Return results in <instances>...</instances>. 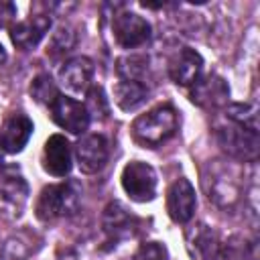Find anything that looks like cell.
Here are the masks:
<instances>
[{"mask_svg":"<svg viewBox=\"0 0 260 260\" xmlns=\"http://www.w3.org/2000/svg\"><path fill=\"white\" fill-rule=\"evenodd\" d=\"M179 128V116L173 106H158L142 116H138L132 124V136L142 146L154 148L175 136Z\"/></svg>","mask_w":260,"mask_h":260,"instance_id":"cell-1","label":"cell"},{"mask_svg":"<svg viewBox=\"0 0 260 260\" xmlns=\"http://www.w3.org/2000/svg\"><path fill=\"white\" fill-rule=\"evenodd\" d=\"M79 203H81V191L77 181L47 185L37 199V217L43 221L69 217L79 209Z\"/></svg>","mask_w":260,"mask_h":260,"instance_id":"cell-2","label":"cell"},{"mask_svg":"<svg viewBox=\"0 0 260 260\" xmlns=\"http://www.w3.org/2000/svg\"><path fill=\"white\" fill-rule=\"evenodd\" d=\"M203 187L207 191L209 201L217 205H234L240 195V183L234 171L219 160H213L207 165L203 173Z\"/></svg>","mask_w":260,"mask_h":260,"instance_id":"cell-3","label":"cell"},{"mask_svg":"<svg viewBox=\"0 0 260 260\" xmlns=\"http://www.w3.org/2000/svg\"><path fill=\"white\" fill-rule=\"evenodd\" d=\"M217 142L228 152V156L244 162H256L258 158V132H252L248 128H242L238 124L217 126Z\"/></svg>","mask_w":260,"mask_h":260,"instance_id":"cell-4","label":"cell"},{"mask_svg":"<svg viewBox=\"0 0 260 260\" xmlns=\"http://www.w3.org/2000/svg\"><path fill=\"white\" fill-rule=\"evenodd\" d=\"M156 171L142 160H132L122 171V187L130 195V199L138 203L152 201L156 195Z\"/></svg>","mask_w":260,"mask_h":260,"instance_id":"cell-5","label":"cell"},{"mask_svg":"<svg viewBox=\"0 0 260 260\" xmlns=\"http://www.w3.org/2000/svg\"><path fill=\"white\" fill-rule=\"evenodd\" d=\"M49 110H51L53 122L59 128H63V130H67L71 134L85 132L87 126H89V120H91L87 110H85V106L81 102L65 95V93H59L57 100L49 106Z\"/></svg>","mask_w":260,"mask_h":260,"instance_id":"cell-6","label":"cell"},{"mask_svg":"<svg viewBox=\"0 0 260 260\" xmlns=\"http://www.w3.org/2000/svg\"><path fill=\"white\" fill-rule=\"evenodd\" d=\"M114 39L124 49H136L150 39V24L136 12H120L112 20Z\"/></svg>","mask_w":260,"mask_h":260,"instance_id":"cell-7","label":"cell"},{"mask_svg":"<svg viewBox=\"0 0 260 260\" xmlns=\"http://www.w3.org/2000/svg\"><path fill=\"white\" fill-rule=\"evenodd\" d=\"M26 195L28 187L20 171L14 167H0V209L10 215H20Z\"/></svg>","mask_w":260,"mask_h":260,"instance_id":"cell-8","label":"cell"},{"mask_svg":"<svg viewBox=\"0 0 260 260\" xmlns=\"http://www.w3.org/2000/svg\"><path fill=\"white\" fill-rule=\"evenodd\" d=\"M110 156V144L102 134H85L75 144V158L81 173H98L106 167Z\"/></svg>","mask_w":260,"mask_h":260,"instance_id":"cell-9","label":"cell"},{"mask_svg":"<svg viewBox=\"0 0 260 260\" xmlns=\"http://www.w3.org/2000/svg\"><path fill=\"white\" fill-rule=\"evenodd\" d=\"M49 26H51L49 12H30V16L26 20H18V22L14 20L10 24V39L18 49L28 51L41 43V39L49 30Z\"/></svg>","mask_w":260,"mask_h":260,"instance_id":"cell-10","label":"cell"},{"mask_svg":"<svg viewBox=\"0 0 260 260\" xmlns=\"http://www.w3.org/2000/svg\"><path fill=\"white\" fill-rule=\"evenodd\" d=\"M195 205L197 199L193 185L185 177L177 179L167 191V211L171 219L177 223H187L195 213Z\"/></svg>","mask_w":260,"mask_h":260,"instance_id":"cell-11","label":"cell"},{"mask_svg":"<svg viewBox=\"0 0 260 260\" xmlns=\"http://www.w3.org/2000/svg\"><path fill=\"white\" fill-rule=\"evenodd\" d=\"M189 98L199 108H219L230 98V87L223 77L209 73L205 77H199L189 91Z\"/></svg>","mask_w":260,"mask_h":260,"instance_id":"cell-12","label":"cell"},{"mask_svg":"<svg viewBox=\"0 0 260 260\" xmlns=\"http://www.w3.org/2000/svg\"><path fill=\"white\" fill-rule=\"evenodd\" d=\"M30 134H32V120L22 112H14L4 120L0 128V146L4 152L16 154L26 146Z\"/></svg>","mask_w":260,"mask_h":260,"instance_id":"cell-13","label":"cell"},{"mask_svg":"<svg viewBox=\"0 0 260 260\" xmlns=\"http://www.w3.org/2000/svg\"><path fill=\"white\" fill-rule=\"evenodd\" d=\"M43 169L53 177H65L71 171V146L65 136L53 134L43 146Z\"/></svg>","mask_w":260,"mask_h":260,"instance_id":"cell-14","label":"cell"},{"mask_svg":"<svg viewBox=\"0 0 260 260\" xmlns=\"http://www.w3.org/2000/svg\"><path fill=\"white\" fill-rule=\"evenodd\" d=\"M203 69V57L195 49H181L169 63V75L179 85H193Z\"/></svg>","mask_w":260,"mask_h":260,"instance_id":"cell-15","label":"cell"},{"mask_svg":"<svg viewBox=\"0 0 260 260\" xmlns=\"http://www.w3.org/2000/svg\"><path fill=\"white\" fill-rule=\"evenodd\" d=\"M102 225L106 230V234L114 240H122V238H130L134 236L136 228H138V219L118 201H112L106 209H104V217H102Z\"/></svg>","mask_w":260,"mask_h":260,"instance_id":"cell-16","label":"cell"},{"mask_svg":"<svg viewBox=\"0 0 260 260\" xmlns=\"http://www.w3.org/2000/svg\"><path fill=\"white\" fill-rule=\"evenodd\" d=\"M91 77H93V63L87 57H73L67 63H63L59 71L61 83L73 93L87 91L91 85Z\"/></svg>","mask_w":260,"mask_h":260,"instance_id":"cell-17","label":"cell"},{"mask_svg":"<svg viewBox=\"0 0 260 260\" xmlns=\"http://www.w3.org/2000/svg\"><path fill=\"white\" fill-rule=\"evenodd\" d=\"M187 248L195 260L219 258V244H217L215 232L205 223H197L191 230H187Z\"/></svg>","mask_w":260,"mask_h":260,"instance_id":"cell-18","label":"cell"},{"mask_svg":"<svg viewBox=\"0 0 260 260\" xmlns=\"http://www.w3.org/2000/svg\"><path fill=\"white\" fill-rule=\"evenodd\" d=\"M146 95H148V87L142 81H126V79H122L114 87V100L124 112L136 110L146 100Z\"/></svg>","mask_w":260,"mask_h":260,"instance_id":"cell-19","label":"cell"},{"mask_svg":"<svg viewBox=\"0 0 260 260\" xmlns=\"http://www.w3.org/2000/svg\"><path fill=\"white\" fill-rule=\"evenodd\" d=\"M225 116L232 124L258 132V110L252 104H232L225 108Z\"/></svg>","mask_w":260,"mask_h":260,"instance_id":"cell-20","label":"cell"},{"mask_svg":"<svg viewBox=\"0 0 260 260\" xmlns=\"http://www.w3.org/2000/svg\"><path fill=\"white\" fill-rule=\"evenodd\" d=\"M146 63L148 59L144 55H130V57H122L118 59V75L126 81H140L142 75L146 73Z\"/></svg>","mask_w":260,"mask_h":260,"instance_id":"cell-21","label":"cell"},{"mask_svg":"<svg viewBox=\"0 0 260 260\" xmlns=\"http://www.w3.org/2000/svg\"><path fill=\"white\" fill-rule=\"evenodd\" d=\"M59 93H61V91L57 89L55 81H53L47 73L37 75V77L32 79V83H30V95H32L39 104L51 106V104L57 100V95H59Z\"/></svg>","mask_w":260,"mask_h":260,"instance_id":"cell-22","label":"cell"},{"mask_svg":"<svg viewBox=\"0 0 260 260\" xmlns=\"http://www.w3.org/2000/svg\"><path fill=\"white\" fill-rule=\"evenodd\" d=\"M85 93H87V102H85L83 106H85L89 118H91V116L102 118V120L108 118V116H110V102H108L104 89H102L100 85H89V89H87Z\"/></svg>","mask_w":260,"mask_h":260,"instance_id":"cell-23","label":"cell"},{"mask_svg":"<svg viewBox=\"0 0 260 260\" xmlns=\"http://www.w3.org/2000/svg\"><path fill=\"white\" fill-rule=\"evenodd\" d=\"M219 258L221 260H254V252L246 240L232 238L230 242H225L223 250L219 252Z\"/></svg>","mask_w":260,"mask_h":260,"instance_id":"cell-24","label":"cell"},{"mask_svg":"<svg viewBox=\"0 0 260 260\" xmlns=\"http://www.w3.org/2000/svg\"><path fill=\"white\" fill-rule=\"evenodd\" d=\"M73 45H75V35H73V30H71L69 26H59V28L55 30L53 39H51V47H49V49H51L53 55H61V53L71 51Z\"/></svg>","mask_w":260,"mask_h":260,"instance_id":"cell-25","label":"cell"},{"mask_svg":"<svg viewBox=\"0 0 260 260\" xmlns=\"http://www.w3.org/2000/svg\"><path fill=\"white\" fill-rule=\"evenodd\" d=\"M169 254H167V248L160 244V242H146L138 248L134 260H167Z\"/></svg>","mask_w":260,"mask_h":260,"instance_id":"cell-26","label":"cell"},{"mask_svg":"<svg viewBox=\"0 0 260 260\" xmlns=\"http://www.w3.org/2000/svg\"><path fill=\"white\" fill-rule=\"evenodd\" d=\"M6 61V51H4V47H2V43H0V65Z\"/></svg>","mask_w":260,"mask_h":260,"instance_id":"cell-27","label":"cell"},{"mask_svg":"<svg viewBox=\"0 0 260 260\" xmlns=\"http://www.w3.org/2000/svg\"><path fill=\"white\" fill-rule=\"evenodd\" d=\"M2 152H4V150H2V146H0V167H2Z\"/></svg>","mask_w":260,"mask_h":260,"instance_id":"cell-28","label":"cell"}]
</instances>
